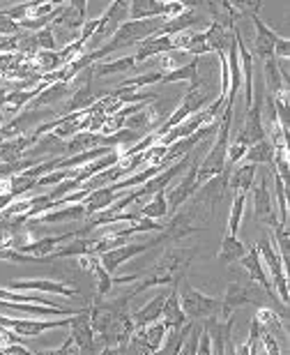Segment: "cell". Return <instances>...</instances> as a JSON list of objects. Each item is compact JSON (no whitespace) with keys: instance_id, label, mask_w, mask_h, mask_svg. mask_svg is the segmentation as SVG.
<instances>
[{"instance_id":"1","label":"cell","mask_w":290,"mask_h":355,"mask_svg":"<svg viewBox=\"0 0 290 355\" xmlns=\"http://www.w3.org/2000/svg\"><path fill=\"white\" fill-rule=\"evenodd\" d=\"M196 254H199V249L196 247H168L166 252L157 259L155 270L143 275L145 279L141 281V284H136L134 288H131L124 298L127 300L136 298L138 293L148 291L150 286H173L175 288L184 277H187Z\"/></svg>"},{"instance_id":"2","label":"cell","mask_w":290,"mask_h":355,"mask_svg":"<svg viewBox=\"0 0 290 355\" xmlns=\"http://www.w3.org/2000/svg\"><path fill=\"white\" fill-rule=\"evenodd\" d=\"M175 291H177V298H180V307L184 316H187V321H191V323H201V321H208V319H214L219 321V323H223V321L233 319V312L223 307L221 298H212V295L194 288L187 277L175 286Z\"/></svg>"},{"instance_id":"3","label":"cell","mask_w":290,"mask_h":355,"mask_svg":"<svg viewBox=\"0 0 290 355\" xmlns=\"http://www.w3.org/2000/svg\"><path fill=\"white\" fill-rule=\"evenodd\" d=\"M233 114H235V107H223L221 116H219V129H216V134H214V143L208 148L205 157H201V162H199V171H196L199 185H203V182H208L210 178H214L226 171V150L230 143Z\"/></svg>"},{"instance_id":"4","label":"cell","mask_w":290,"mask_h":355,"mask_svg":"<svg viewBox=\"0 0 290 355\" xmlns=\"http://www.w3.org/2000/svg\"><path fill=\"white\" fill-rule=\"evenodd\" d=\"M256 249L260 254V261H263V268H267L269 275H272V288H274V295L276 300H281L283 307H288V300H290V291H288V268L283 266L279 252L274 249L272 240L269 238H260L256 242Z\"/></svg>"},{"instance_id":"5","label":"cell","mask_w":290,"mask_h":355,"mask_svg":"<svg viewBox=\"0 0 290 355\" xmlns=\"http://www.w3.org/2000/svg\"><path fill=\"white\" fill-rule=\"evenodd\" d=\"M205 228H208V219L201 217V210L196 206V208L187 210V213L173 215V219L161 228L159 235L155 238V242L157 245H161V242H180L184 238H189V235L205 231Z\"/></svg>"},{"instance_id":"6","label":"cell","mask_w":290,"mask_h":355,"mask_svg":"<svg viewBox=\"0 0 290 355\" xmlns=\"http://www.w3.org/2000/svg\"><path fill=\"white\" fill-rule=\"evenodd\" d=\"M191 157V164L187 169V173H184L180 180L175 182L173 187L166 189V201H168V213H175L177 208L184 206L191 196L201 189L199 180H196V171H199V162H201V146L194 150V153L189 155Z\"/></svg>"},{"instance_id":"7","label":"cell","mask_w":290,"mask_h":355,"mask_svg":"<svg viewBox=\"0 0 290 355\" xmlns=\"http://www.w3.org/2000/svg\"><path fill=\"white\" fill-rule=\"evenodd\" d=\"M0 327H8L10 332H14L21 339H32L49 330H56V327H69V316L56 321H39V319H10L5 314H0Z\"/></svg>"},{"instance_id":"8","label":"cell","mask_w":290,"mask_h":355,"mask_svg":"<svg viewBox=\"0 0 290 355\" xmlns=\"http://www.w3.org/2000/svg\"><path fill=\"white\" fill-rule=\"evenodd\" d=\"M3 288H10L14 293H56L60 298H74L78 295L76 286H69L67 281L58 279H10Z\"/></svg>"},{"instance_id":"9","label":"cell","mask_w":290,"mask_h":355,"mask_svg":"<svg viewBox=\"0 0 290 355\" xmlns=\"http://www.w3.org/2000/svg\"><path fill=\"white\" fill-rule=\"evenodd\" d=\"M269 298V295L263 291L258 284H254V281H230L226 293H223V307L230 309V312H235L237 307H245V305H256L260 307V302Z\"/></svg>"},{"instance_id":"10","label":"cell","mask_w":290,"mask_h":355,"mask_svg":"<svg viewBox=\"0 0 290 355\" xmlns=\"http://www.w3.org/2000/svg\"><path fill=\"white\" fill-rule=\"evenodd\" d=\"M153 247H157L155 238L148 240V242H127V245H122V247H115V249H109V252H104L100 256V263L104 266V270L113 275L118 268L122 266V263H127L129 259H134V256H141L145 252H150Z\"/></svg>"},{"instance_id":"11","label":"cell","mask_w":290,"mask_h":355,"mask_svg":"<svg viewBox=\"0 0 290 355\" xmlns=\"http://www.w3.org/2000/svg\"><path fill=\"white\" fill-rule=\"evenodd\" d=\"M252 199H254V217L256 219H260L263 224H267L272 228L279 224V217L274 215V203H272V194H269L267 175H263L258 185L252 187Z\"/></svg>"},{"instance_id":"12","label":"cell","mask_w":290,"mask_h":355,"mask_svg":"<svg viewBox=\"0 0 290 355\" xmlns=\"http://www.w3.org/2000/svg\"><path fill=\"white\" fill-rule=\"evenodd\" d=\"M256 28V39H254V51L252 56L254 58H260V61H267V58H274V44L279 42L281 35L276 30H272L269 25L263 21L260 14H254L249 17Z\"/></svg>"},{"instance_id":"13","label":"cell","mask_w":290,"mask_h":355,"mask_svg":"<svg viewBox=\"0 0 290 355\" xmlns=\"http://www.w3.org/2000/svg\"><path fill=\"white\" fill-rule=\"evenodd\" d=\"M242 268L249 272V281H254V284H258L263 291H265L269 298H276L274 295V288H272V281H269L267 277V270L263 268V261H260V254L258 249H256V245H252L245 252V256L240 259Z\"/></svg>"},{"instance_id":"14","label":"cell","mask_w":290,"mask_h":355,"mask_svg":"<svg viewBox=\"0 0 290 355\" xmlns=\"http://www.w3.org/2000/svg\"><path fill=\"white\" fill-rule=\"evenodd\" d=\"M170 51H177L175 49V39L173 37H166V35H155L145 42L136 44V54H134V61L136 63H143L148 58H157V56H166Z\"/></svg>"},{"instance_id":"15","label":"cell","mask_w":290,"mask_h":355,"mask_svg":"<svg viewBox=\"0 0 290 355\" xmlns=\"http://www.w3.org/2000/svg\"><path fill=\"white\" fill-rule=\"evenodd\" d=\"M256 321L260 323L263 332L272 334L276 341H283V344L288 341V319L279 316L274 309L258 307V312H256Z\"/></svg>"},{"instance_id":"16","label":"cell","mask_w":290,"mask_h":355,"mask_svg":"<svg viewBox=\"0 0 290 355\" xmlns=\"http://www.w3.org/2000/svg\"><path fill=\"white\" fill-rule=\"evenodd\" d=\"M71 93H74V85H71V83H60V81L49 83L44 90H39L37 97L25 109H30V111L49 109L51 104H56V102H60V100H67Z\"/></svg>"},{"instance_id":"17","label":"cell","mask_w":290,"mask_h":355,"mask_svg":"<svg viewBox=\"0 0 290 355\" xmlns=\"http://www.w3.org/2000/svg\"><path fill=\"white\" fill-rule=\"evenodd\" d=\"M256 173H258V166L240 162L237 166H233V169L228 171V189L233 194L252 192V187H254V182H256Z\"/></svg>"},{"instance_id":"18","label":"cell","mask_w":290,"mask_h":355,"mask_svg":"<svg viewBox=\"0 0 290 355\" xmlns=\"http://www.w3.org/2000/svg\"><path fill=\"white\" fill-rule=\"evenodd\" d=\"M164 300H166V293L161 291L159 295H155L148 305H143L141 309H136V312L131 314V323H134L136 330H141V327H148V325L157 323V321H161Z\"/></svg>"},{"instance_id":"19","label":"cell","mask_w":290,"mask_h":355,"mask_svg":"<svg viewBox=\"0 0 290 355\" xmlns=\"http://www.w3.org/2000/svg\"><path fill=\"white\" fill-rule=\"evenodd\" d=\"M161 323H164L166 330H180V327H184L189 323L187 316H184V312H182V307H180V298H177L175 288L166 295V300H164Z\"/></svg>"},{"instance_id":"20","label":"cell","mask_w":290,"mask_h":355,"mask_svg":"<svg viewBox=\"0 0 290 355\" xmlns=\"http://www.w3.org/2000/svg\"><path fill=\"white\" fill-rule=\"evenodd\" d=\"M235 28H237V25H235ZM235 28L228 30L219 23H210L208 30H205V39H208L210 51H214L216 56H226L230 44H233V39H235Z\"/></svg>"},{"instance_id":"21","label":"cell","mask_w":290,"mask_h":355,"mask_svg":"<svg viewBox=\"0 0 290 355\" xmlns=\"http://www.w3.org/2000/svg\"><path fill=\"white\" fill-rule=\"evenodd\" d=\"M118 199H120V194L113 192L111 187H102V189H95V192H90L83 199L85 219H88V217H92V215H97V213H102V210L111 208Z\"/></svg>"},{"instance_id":"22","label":"cell","mask_w":290,"mask_h":355,"mask_svg":"<svg viewBox=\"0 0 290 355\" xmlns=\"http://www.w3.org/2000/svg\"><path fill=\"white\" fill-rule=\"evenodd\" d=\"M134 67H136L134 54L115 58V61H102V63L92 65V78H104V76H111V74H124V72H129Z\"/></svg>"},{"instance_id":"23","label":"cell","mask_w":290,"mask_h":355,"mask_svg":"<svg viewBox=\"0 0 290 355\" xmlns=\"http://www.w3.org/2000/svg\"><path fill=\"white\" fill-rule=\"evenodd\" d=\"M95 90H92V81L83 83V85H76L74 93L67 97V107L65 111L67 114H81V111H88L92 104H95Z\"/></svg>"},{"instance_id":"24","label":"cell","mask_w":290,"mask_h":355,"mask_svg":"<svg viewBox=\"0 0 290 355\" xmlns=\"http://www.w3.org/2000/svg\"><path fill=\"white\" fill-rule=\"evenodd\" d=\"M247 252V245L242 242L240 238H235V235H223L221 238V249L219 254H216V261L223 263V266H233V263H237L245 256Z\"/></svg>"},{"instance_id":"25","label":"cell","mask_w":290,"mask_h":355,"mask_svg":"<svg viewBox=\"0 0 290 355\" xmlns=\"http://www.w3.org/2000/svg\"><path fill=\"white\" fill-rule=\"evenodd\" d=\"M138 210H141V217L145 219H164L168 215V201H166V189L164 192H157L150 196L145 203H138Z\"/></svg>"},{"instance_id":"26","label":"cell","mask_w":290,"mask_h":355,"mask_svg":"<svg viewBox=\"0 0 290 355\" xmlns=\"http://www.w3.org/2000/svg\"><path fill=\"white\" fill-rule=\"evenodd\" d=\"M102 146V134H90V131H78L71 136L69 141H65V153L67 155H78V153H88Z\"/></svg>"},{"instance_id":"27","label":"cell","mask_w":290,"mask_h":355,"mask_svg":"<svg viewBox=\"0 0 290 355\" xmlns=\"http://www.w3.org/2000/svg\"><path fill=\"white\" fill-rule=\"evenodd\" d=\"M274 146L269 143V139H263L258 143H254L252 148H247L242 162L245 164H254V166H263V164H272L274 162Z\"/></svg>"},{"instance_id":"28","label":"cell","mask_w":290,"mask_h":355,"mask_svg":"<svg viewBox=\"0 0 290 355\" xmlns=\"http://www.w3.org/2000/svg\"><path fill=\"white\" fill-rule=\"evenodd\" d=\"M166 332H168V330L164 327L161 321H157V323H153V325L136 330L134 337H136L138 341H143V344L150 348V353H155L157 348H159V346L164 344V339H166Z\"/></svg>"},{"instance_id":"29","label":"cell","mask_w":290,"mask_h":355,"mask_svg":"<svg viewBox=\"0 0 290 355\" xmlns=\"http://www.w3.org/2000/svg\"><path fill=\"white\" fill-rule=\"evenodd\" d=\"M199 63H201V58H194V61L187 63L184 67L164 72L161 83H175V81H189V83H194V81H199V78H201L199 76Z\"/></svg>"},{"instance_id":"30","label":"cell","mask_w":290,"mask_h":355,"mask_svg":"<svg viewBox=\"0 0 290 355\" xmlns=\"http://www.w3.org/2000/svg\"><path fill=\"white\" fill-rule=\"evenodd\" d=\"M245 206H247V194H233V206H230V215H228V235H235L237 238V233H240Z\"/></svg>"},{"instance_id":"31","label":"cell","mask_w":290,"mask_h":355,"mask_svg":"<svg viewBox=\"0 0 290 355\" xmlns=\"http://www.w3.org/2000/svg\"><path fill=\"white\" fill-rule=\"evenodd\" d=\"M269 240H272L274 249L279 252L283 266L288 268V256H290V231H288V226L286 224H276L274 226V235Z\"/></svg>"},{"instance_id":"32","label":"cell","mask_w":290,"mask_h":355,"mask_svg":"<svg viewBox=\"0 0 290 355\" xmlns=\"http://www.w3.org/2000/svg\"><path fill=\"white\" fill-rule=\"evenodd\" d=\"M184 54H189L191 58H201L210 54V47H208V39H205V30H191V35L184 44Z\"/></svg>"},{"instance_id":"33","label":"cell","mask_w":290,"mask_h":355,"mask_svg":"<svg viewBox=\"0 0 290 355\" xmlns=\"http://www.w3.org/2000/svg\"><path fill=\"white\" fill-rule=\"evenodd\" d=\"M164 78V72H150V74H141V76H134V78H124V81L118 85V88H127V90H141L145 85H155V83H161Z\"/></svg>"},{"instance_id":"34","label":"cell","mask_w":290,"mask_h":355,"mask_svg":"<svg viewBox=\"0 0 290 355\" xmlns=\"http://www.w3.org/2000/svg\"><path fill=\"white\" fill-rule=\"evenodd\" d=\"M274 194L276 199H279V213H281L279 224L288 226V185L276 173H274Z\"/></svg>"},{"instance_id":"35","label":"cell","mask_w":290,"mask_h":355,"mask_svg":"<svg viewBox=\"0 0 290 355\" xmlns=\"http://www.w3.org/2000/svg\"><path fill=\"white\" fill-rule=\"evenodd\" d=\"M30 189H37V180L35 178H28V175H14L12 178V185H10V194L14 199H21L30 192Z\"/></svg>"},{"instance_id":"36","label":"cell","mask_w":290,"mask_h":355,"mask_svg":"<svg viewBox=\"0 0 290 355\" xmlns=\"http://www.w3.org/2000/svg\"><path fill=\"white\" fill-rule=\"evenodd\" d=\"M35 44H37V51H60L51 25H46V28L35 32Z\"/></svg>"},{"instance_id":"37","label":"cell","mask_w":290,"mask_h":355,"mask_svg":"<svg viewBox=\"0 0 290 355\" xmlns=\"http://www.w3.org/2000/svg\"><path fill=\"white\" fill-rule=\"evenodd\" d=\"M0 261H10V263H44L42 259H35V256L19 254L16 249H12L10 245H5V238L0 240Z\"/></svg>"},{"instance_id":"38","label":"cell","mask_w":290,"mask_h":355,"mask_svg":"<svg viewBox=\"0 0 290 355\" xmlns=\"http://www.w3.org/2000/svg\"><path fill=\"white\" fill-rule=\"evenodd\" d=\"M39 355H81V351L76 348L74 344V339L67 334V339H65V344L63 346H58V348H49V351H44V353H39Z\"/></svg>"},{"instance_id":"39","label":"cell","mask_w":290,"mask_h":355,"mask_svg":"<svg viewBox=\"0 0 290 355\" xmlns=\"http://www.w3.org/2000/svg\"><path fill=\"white\" fill-rule=\"evenodd\" d=\"M260 346L265 348V353L267 355H281V346H279V341H276L272 334H267V332H263L260 334Z\"/></svg>"},{"instance_id":"40","label":"cell","mask_w":290,"mask_h":355,"mask_svg":"<svg viewBox=\"0 0 290 355\" xmlns=\"http://www.w3.org/2000/svg\"><path fill=\"white\" fill-rule=\"evenodd\" d=\"M14 61H16V54H0V78H8Z\"/></svg>"},{"instance_id":"41","label":"cell","mask_w":290,"mask_h":355,"mask_svg":"<svg viewBox=\"0 0 290 355\" xmlns=\"http://www.w3.org/2000/svg\"><path fill=\"white\" fill-rule=\"evenodd\" d=\"M288 56H290V42H288V37H281L279 42L274 44V58L288 61Z\"/></svg>"},{"instance_id":"42","label":"cell","mask_w":290,"mask_h":355,"mask_svg":"<svg viewBox=\"0 0 290 355\" xmlns=\"http://www.w3.org/2000/svg\"><path fill=\"white\" fill-rule=\"evenodd\" d=\"M3 351H5V355H32L28 348H23L21 344H10V346H5Z\"/></svg>"},{"instance_id":"43","label":"cell","mask_w":290,"mask_h":355,"mask_svg":"<svg viewBox=\"0 0 290 355\" xmlns=\"http://www.w3.org/2000/svg\"><path fill=\"white\" fill-rule=\"evenodd\" d=\"M249 351H252V346H249V344L235 346V355H249Z\"/></svg>"},{"instance_id":"44","label":"cell","mask_w":290,"mask_h":355,"mask_svg":"<svg viewBox=\"0 0 290 355\" xmlns=\"http://www.w3.org/2000/svg\"><path fill=\"white\" fill-rule=\"evenodd\" d=\"M8 93H10V90L0 88V107H3V104H5V97H8Z\"/></svg>"}]
</instances>
